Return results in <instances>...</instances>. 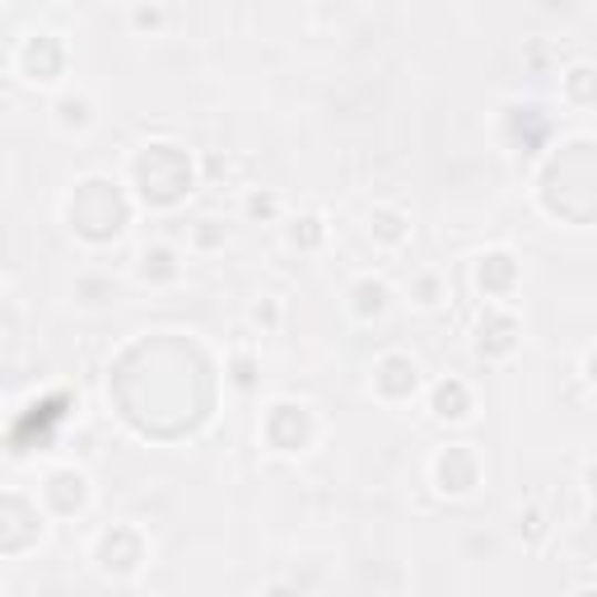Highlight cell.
Wrapping results in <instances>:
<instances>
[{
  "instance_id": "5bb4252c",
  "label": "cell",
  "mask_w": 597,
  "mask_h": 597,
  "mask_svg": "<svg viewBox=\"0 0 597 597\" xmlns=\"http://www.w3.org/2000/svg\"><path fill=\"white\" fill-rule=\"evenodd\" d=\"M430 411L439 420H467L472 415V388L462 379H449V383H434L430 392Z\"/></svg>"
},
{
  "instance_id": "ba28073f",
  "label": "cell",
  "mask_w": 597,
  "mask_h": 597,
  "mask_svg": "<svg viewBox=\"0 0 597 597\" xmlns=\"http://www.w3.org/2000/svg\"><path fill=\"white\" fill-rule=\"evenodd\" d=\"M420 383V369L411 356H383L379 364H373V392L388 397V402H402V397H411Z\"/></svg>"
},
{
  "instance_id": "ffe728a7",
  "label": "cell",
  "mask_w": 597,
  "mask_h": 597,
  "mask_svg": "<svg viewBox=\"0 0 597 597\" xmlns=\"http://www.w3.org/2000/svg\"><path fill=\"white\" fill-rule=\"evenodd\" d=\"M243 215H253V219H257V215H261V219H276V215H280V196L253 187V192H248V202H243Z\"/></svg>"
},
{
  "instance_id": "cb8c5ba5",
  "label": "cell",
  "mask_w": 597,
  "mask_h": 597,
  "mask_svg": "<svg viewBox=\"0 0 597 597\" xmlns=\"http://www.w3.org/2000/svg\"><path fill=\"white\" fill-rule=\"evenodd\" d=\"M593 533H597V504H593Z\"/></svg>"
},
{
  "instance_id": "603a6c76",
  "label": "cell",
  "mask_w": 597,
  "mask_h": 597,
  "mask_svg": "<svg viewBox=\"0 0 597 597\" xmlns=\"http://www.w3.org/2000/svg\"><path fill=\"white\" fill-rule=\"evenodd\" d=\"M584 485H588V495L597 500V457L588 462V467H584Z\"/></svg>"
},
{
  "instance_id": "ac0fdd59",
  "label": "cell",
  "mask_w": 597,
  "mask_h": 597,
  "mask_svg": "<svg viewBox=\"0 0 597 597\" xmlns=\"http://www.w3.org/2000/svg\"><path fill=\"white\" fill-rule=\"evenodd\" d=\"M411 299H415L420 308H439V303H444V280H439L434 271H420V276L411 280Z\"/></svg>"
},
{
  "instance_id": "3957f363",
  "label": "cell",
  "mask_w": 597,
  "mask_h": 597,
  "mask_svg": "<svg viewBox=\"0 0 597 597\" xmlns=\"http://www.w3.org/2000/svg\"><path fill=\"white\" fill-rule=\"evenodd\" d=\"M94 565L103 574H113V579H131V574L145 565V537L131 523H113L94 542Z\"/></svg>"
},
{
  "instance_id": "d6986e66",
  "label": "cell",
  "mask_w": 597,
  "mask_h": 597,
  "mask_svg": "<svg viewBox=\"0 0 597 597\" xmlns=\"http://www.w3.org/2000/svg\"><path fill=\"white\" fill-rule=\"evenodd\" d=\"M322 219L318 215H299V219H290V243H295V248H318V243H322Z\"/></svg>"
},
{
  "instance_id": "8fae6325",
  "label": "cell",
  "mask_w": 597,
  "mask_h": 597,
  "mask_svg": "<svg viewBox=\"0 0 597 597\" xmlns=\"http://www.w3.org/2000/svg\"><path fill=\"white\" fill-rule=\"evenodd\" d=\"M514 280H518V267H514V257L508 253H485L476 261V285L491 299H504L508 290H514Z\"/></svg>"
},
{
  "instance_id": "6da1fadb",
  "label": "cell",
  "mask_w": 597,
  "mask_h": 597,
  "mask_svg": "<svg viewBox=\"0 0 597 597\" xmlns=\"http://www.w3.org/2000/svg\"><path fill=\"white\" fill-rule=\"evenodd\" d=\"M71 229L94 238V243H107L126 229V196L117 192V183L107 178H84L71 196Z\"/></svg>"
},
{
  "instance_id": "7a4b0ae2",
  "label": "cell",
  "mask_w": 597,
  "mask_h": 597,
  "mask_svg": "<svg viewBox=\"0 0 597 597\" xmlns=\"http://www.w3.org/2000/svg\"><path fill=\"white\" fill-rule=\"evenodd\" d=\"M173 159V145H145V154L136 159V168H131V178H136L141 196L154 206H173L178 196L192 187V164H187V154L173 168H164Z\"/></svg>"
},
{
  "instance_id": "e0dca14e",
  "label": "cell",
  "mask_w": 597,
  "mask_h": 597,
  "mask_svg": "<svg viewBox=\"0 0 597 597\" xmlns=\"http://www.w3.org/2000/svg\"><path fill=\"white\" fill-rule=\"evenodd\" d=\"M164 24H168V10L159 0H136V6H131V29L136 33H159Z\"/></svg>"
},
{
  "instance_id": "8992f818",
  "label": "cell",
  "mask_w": 597,
  "mask_h": 597,
  "mask_svg": "<svg viewBox=\"0 0 597 597\" xmlns=\"http://www.w3.org/2000/svg\"><path fill=\"white\" fill-rule=\"evenodd\" d=\"M308 430H313V411L295 406V402H276L267 415V439L280 453H303L308 449Z\"/></svg>"
},
{
  "instance_id": "44dd1931",
  "label": "cell",
  "mask_w": 597,
  "mask_h": 597,
  "mask_svg": "<svg viewBox=\"0 0 597 597\" xmlns=\"http://www.w3.org/2000/svg\"><path fill=\"white\" fill-rule=\"evenodd\" d=\"M253 322H257V327H267V331H276V322H280V308H276V299H261V303H253Z\"/></svg>"
},
{
  "instance_id": "277c9868",
  "label": "cell",
  "mask_w": 597,
  "mask_h": 597,
  "mask_svg": "<svg viewBox=\"0 0 597 597\" xmlns=\"http://www.w3.org/2000/svg\"><path fill=\"white\" fill-rule=\"evenodd\" d=\"M14 71L24 75L29 84H56L65 71V48L56 33H29L14 48Z\"/></svg>"
},
{
  "instance_id": "7402d4cb",
  "label": "cell",
  "mask_w": 597,
  "mask_h": 597,
  "mask_svg": "<svg viewBox=\"0 0 597 597\" xmlns=\"http://www.w3.org/2000/svg\"><path fill=\"white\" fill-rule=\"evenodd\" d=\"M229 369H234V383H238V388H253V369H257L253 356H243V350H238V356L229 360Z\"/></svg>"
},
{
  "instance_id": "52a82bcc",
  "label": "cell",
  "mask_w": 597,
  "mask_h": 597,
  "mask_svg": "<svg viewBox=\"0 0 597 597\" xmlns=\"http://www.w3.org/2000/svg\"><path fill=\"white\" fill-rule=\"evenodd\" d=\"M476 476H481V462H476V453L467 444H453V449H444L434 457V485L444 495H472Z\"/></svg>"
},
{
  "instance_id": "2e32d148",
  "label": "cell",
  "mask_w": 597,
  "mask_h": 597,
  "mask_svg": "<svg viewBox=\"0 0 597 597\" xmlns=\"http://www.w3.org/2000/svg\"><path fill=\"white\" fill-rule=\"evenodd\" d=\"M560 90H565L569 103L593 107L597 103V71H593V65H569L565 80H560Z\"/></svg>"
},
{
  "instance_id": "30bf717a",
  "label": "cell",
  "mask_w": 597,
  "mask_h": 597,
  "mask_svg": "<svg viewBox=\"0 0 597 597\" xmlns=\"http://www.w3.org/2000/svg\"><path fill=\"white\" fill-rule=\"evenodd\" d=\"M136 276L145 285H173L183 276V257L178 248H168V243H150V248H141L136 257Z\"/></svg>"
},
{
  "instance_id": "4fadbf2b",
  "label": "cell",
  "mask_w": 597,
  "mask_h": 597,
  "mask_svg": "<svg viewBox=\"0 0 597 597\" xmlns=\"http://www.w3.org/2000/svg\"><path fill=\"white\" fill-rule=\"evenodd\" d=\"M514 337H518V322L508 318V313H485V322H481V331H476V350L481 356H508L514 350Z\"/></svg>"
},
{
  "instance_id": "9c48e42d",
  "label": "cell",
  "mask_w": 597,
  "mask_h": 597,
  "mask_svg": "<svg viewBox=\"0 0 597 597\" xmlns=\"http://www.w3.org/2000/svg\"><path fill=\"white\" fill-rule=\"evenodd\" d=\"M388 308H392V285L388 280L360 276L356 285H350V313H356L360 322H379Z\"/></svg>"
},
{
  "instance_id": "5b68a950",
  "label": "cell",
  "mask_w": 597,
  "mask_h": 597,
  "mask_svg": "<svg viewBox=\"0 0 597 597\" xmlns=\"http://www.w3.org/2000/svg\"><path fill=\"white\" fill-rule=\"evenodd\" d=\"M38 495H42V504H48L52 514L71 518V514H80V508L90 504V476H84L80 467H56V472H48Z\"/></svg>"
},
{
  "instance_id": "9a60e30c",
  "label": "cell",
  "mask_w": 597,
  "mask_h": 597,
  "mask_svg": "<svg viewBox=\"0 0 597 597\" xmlns=\"http://www.w3.org/2000/svg\"><path fill=\"white\" fill-rule=\"evenodd\" d=\"M369 234H373V243H383V248H402V243L411 238V219L397 206H373L369 210Z\"/></svg>"
},
{
  "instance_id": "7c38bea8",
  "label": "cell",
  "mask_w": 597,
  "mask_h": 597,
  "mask_svg": "<svg viewBox=\"0 0 597 597\" xmlns=\"http://www.w3.org/2000/svg\"><path fill=\"white\" fill-rule=\"evenodd\" d=\"M52 117H56V126L61 131H90L94 122H99V113H94V99L84 94V90H65V94H56V103H52Z\"/></svg>"
}]
</instances>
